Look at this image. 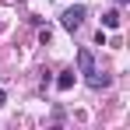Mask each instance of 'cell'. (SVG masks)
<instances>
[{
  "label": "cell",
  "mask_w": 130,
  "mask_h": 130,
  "mask_svg": "<svg viewBox=\"0 0 130 130\" xmlns=\"http://www.w3.org/2000/svg\"><path fill=\"white\" fill-rule=\"evenodd\" d=\"M56 88H60V91H70V88H74V70H63V74L56 77Z\"/></svg>",
  "instance_id": "cell-4"
},
{
  "label": "cell",
  "mask_w": 130,
  "mask_h": 130,
  "mask_svg": "<svg viewBox=\"0 0 130 130\" xmlns=\"http://www.w3.org/2000/svg\"><path fill=\"white\" fill-rule=\"evenodd\" d=\"M85 81H88V85H91V88H106L109 81H112V77H109V74H99V70H95V74H88Z\"/></svg>",
  "instance_id": "cell-3"
},
{
  "label": "cell",
  "mask_w": 130,
  "mask_h": 130,
  "mask_svg": "<svg viewBox=\"0 0 130 130\" xmlns=\"http://www.w3.org/2000/svg\"><path fill=\"white\" fill-rule=\"evenodd\" d=\"M85 18H88V11L81 7V4H74V7H67L63 14H60V25H63L67 32H77V28L85 25Z\"/></svg>",
  "instance_id": "cell-1"
},
{
  "label": "cell",
  "mask_w": 130,
  "mask_h": 130,
  "mask_svg": "<svg viewBox=\"0 0 130 130\" xmlns=\"http://www.w3.org/2000/svg\"><path fill=\"white\" fill-rule=\"evenodd\" d=\"M4 102H7V91H4V88H0V106H4Z\"/></svg>",
  "instance_id": "cell-6"
},
{
  "label": "cell",
  "mask_w": 130,
  "mask_h": 130,
  "mask_svg": "<svg viewBox=\"0 0 130 130\" xmlns=\"http://www.w3.org/2000/svg\"><path fill=\"white\" fill-rule=\"evenodd\" d=\"M116 4H120V7H123V4H130V0H116Z\"/></svg>",
  "instance_id": "cell-7"
},
{
  "label": "cell",
  "mask_w": 130,
  "mask_h": 130,
  "mask_svg": "<svg viewBox=\"0 0 130 130\" xmlns=\"http://www.w3.org/2000/svg\"><path fill=\"white\" fill-rule=\"evenodd\" d=\"M0 28H4V21H0Z\"/></svg>",
  "instance_id": "cell-8"
},
{
  "label": "cell",
  "mask_w": 130,
  "mask_h": 130,
  "mask_svg": "<svg viewBox=\"0 0 130 130\" xmlns=\"http://www.w3.org/2000/svg\"><path fill=\"white\" fill-rule=\"evenodd\" d=\"M77 70H81V74H95V56H91V49H88V46H81V49H77Z\"/></svg>",
  "instance_id": "cell-2"
},
{
  "label": "cell",
  "mask_w": 130,
  "mask_h": 130,
  "mask_svg": "<svg viewBox=\"0 0 130 130\" xmlns=\"http://www.w3.org/2000/svg\"><path fill=\"white\" fill-rule=\"evenodd\" d=\"M102 25L106 28H120V11H106L102 14Z\"/></svg>",
  "instance_id": "cell-5"
}]
</instances>
